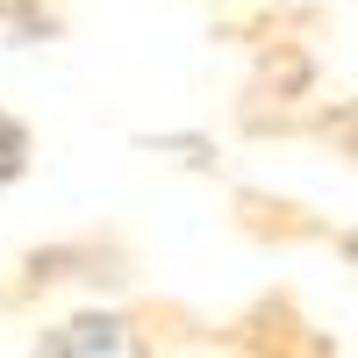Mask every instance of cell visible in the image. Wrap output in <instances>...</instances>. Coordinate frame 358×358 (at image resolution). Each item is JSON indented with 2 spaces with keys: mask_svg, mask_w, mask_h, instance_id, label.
<instances>
[{
  "mask_svg": "<svg viewBox=\"0 0 358 358\" xmlns=\"http://www.w3.org/2000/svg\"><path fill=\"white\" fill-rule=\"evenodd\" d=\"M22 172H29V129L0 108V187H15Z\"/></svg>",
  "mask_w": 358,
  "mask_h": 358,
  "instance_id": "1",
  "label": "cell"
},
{
  "mask_svg": "<svg viewBox=\"0 0 358 358\" xmlns=\"http://www.w3.org/2000/svg\"><path fill=\"white\" fill-rule=\"evenodd\" d=\"M115 351L122 337H115V322H72V330H57V337H43V351Z\"/></svg>",
  "mask_w": 358,
  "mask_h": 358,
  "instance_id": "2",
  "label": "cell"
}]
</instances>
